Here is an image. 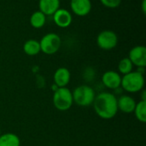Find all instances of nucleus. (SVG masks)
<instances>
[{"label": "nucleus", "instance_id": "aec40b11", "mask_svg": "<svg viewBox=\"0 0 146 146\" xmlns=\"http://www.w3.org/2000/svg\"><path fill=\"white\" fill-rule=\"evenodd\" d=\"M141 9H142L143 13L145 15L146 14V0H143V1H142V3H141Z\"/></svg>", "mask_w": 146, "mask_h": 146}, {"label": "nucleus", "instance_id": "39448f33", "mask_svg": "<svg viewBox=\"0 0 146 146\" xmlns=\"http://www.w3.org/2000/svg\"><path fill=\"white\" fill-rule=\"evenodd\" d=\"M39 44L41 52L45 54L51 55L56 53L60 49L62 40L58 34L55 33H49L42 37Z\"/></svg>", "mask_w": 146, "mask_h": 146}, {"label": "nucleus", "instance_id": "f257e3e1", "mask_svg": "<svg viewBox=\"0 0 146 146\" xmlns=\"http://www.w3.org/2000/svg\"><path fill=\"white\" fill-rule=\"evenodd\" d=\"M95 113L104 120L113 119L117 112V98L110 92H102L95 96L92 103Z\"/></svg>", "mask_w": 146, "mask_h": 146}, {"label": "nucleus", "instance_id": "7ed1b4c3", "mask_svg": "<svg viewBox=\"0 0 146 146\" xmlns=\"http://www.w3.org/2000/svg\"><path fill=\"white\" fill-rule=\"evenodd\" d=\"M73 101L78 106L89 107L92 105L96 94L94 89L89 85H80L72 92Z\"/></svg>", "mask_w": 146, "mask_h": 146}, {"label": "nucleus", "instance_id": "9b49d317", "mask_svg": "<svg viewBox=\"0 0 146 146\" xmlns=\"http://www.w3.org/2000/svg\"><path fill=\"white\" fill-rule=\"evenodd\" d=\"M54 84L58 88H64L69 83L71 79V74L68 69L65 67L58 68L54 73Z\"/></svg>", "mask_w": 146, "mask_h": 146}, {"label": "nucleus", "instance_id": "6e6552de", "mask_svg": "<svg viewBox=\"0 0 146 146\" xmlns=\"http://www.w3.org/2000/svg\"><path fill=\"white\" fill-rule=\"evenodd\" d=\"M103 84L110 89H116L121 87V76L115 71H107L102 76Z\"/></svg>", "mask_w": 146, "mask_h": 146}, {"label": "nucleus", "instance_id": "1a4fd4ad", "mask_svg": "<svg viewBox=\"0 0 146 146\" xmlns=\"http://www.w3.org/2000/svg\"><path fill=\"white\" fill-rule=\"evenodd\" d=\"M53 21L57 27L66 28L71 25L73 17L70 11H68V9H58L53 14Z\"/></svg>", "mask_w": 146, "mask_h": 146}, {"label": "nucleus", "instance_id": "412c9836", "mask_svg": "<svg viewBox=\"0 0 146 146\" xmlns=\"http://www.w3.org/2000/svg\"><path fill=\"white\" fill-rule=\"evenodd\" d=\"M2 134H1V129H0V136H1Z\"/></svg>", "mask_w": 146, "mask_h": 146}, {"label": "nucleus", "instance_id": "ddd939ff", "mask_svg": "<svg viewBox=\"0 0 146 146\" xmlns=\"http://www.w3.org/2000/svg\"><path fill=\"white\" fill-rule=\"evenodd\" d=\"M39 11L44 15H50L60 9V0H39Z\"/></svg>", "mask_w": 146, "mask_h": 146}, {"label": "nucleus", "instance_id": "a211bd4d", "mask_svg": "<svg viewBox=\"0 0 146 146\" xmlns=\"http://www.w3.org/2000/svg\"><path fill=\"white\" fill-rule=\"evenodd\" d=\"M133 68V65L132 64V62L128 58L122 59L118 64V71L121 74H123V76L132 72Z\"/></svg>", "mask_w": 146, "mask_h": 146}, {"label": "nucleus", "instance_id": "0eeeda50", "mask_svg": "<svg viewBox=\"0 0 146 146\" xmlns=\"http://www.w3.org/2000/svg\"><path fill=\"white\" fill-rule=\"evenodd\" d=\"M128 59L133 65L139 68H145L146 66V47L145 46L133 47L129 52Z\"/></svg>", "mask_w": 146, "mask_h": 146}, {"label": "nucleus", "instance_id": "6ab92c4d", "mask_svg": "<svg viewBox=\"0 0 146 146\" xmlns=\"http://www.w3.org/2000/svg\"><path fill=\"white\" fill-rule=\"evenodd\" d=\"M101 3L110 9H115L120 6L121 0H100Z\"/></svg>", "mask_w": 146, "mask_h": 146}, {"label": "nucleus", "instance_id": "4468645a", "mask_svg": "<svg viewBox=\"0 0 146 146\" xmlns=\"http://www.w3.org/2000/svg\"><path fill=\"white\" fill-rule=\"evenodd\" d=\"M23 51L28 56H35L41 52L39 41L33 39L27 40L23 45Z\"/></svg>", "mask_w": 146, "mask_h": 146}, {"label": "nucleus", "instance_id": "2eb2a0df", "mask_svg": "<svg viewBox=\"0 0 146 146\" xmlns=\"http://www.w3.org/2000/svg\"><path fill=\"white\" fill-rule=\"evenodd\" d=\"M20 138L12 133H4L0 136V146H20Z\"/></svg>", "mask_w": 146, "mask_h": 146}, {"label": "nucleus", "instance_id": "dca6fc26", "mask_svg": "<svg viewBox=\"0 0 146 146\" xmlns=\"http://www.w3.org/2000/svg\"><path fill=\"white\" fill-rule=\"evenodd\" d=\"M30 24L34 28H41L44 26L46 22V15L39 10L34 11L30 16Z\"/></svg>", "mask_w": 146, "mask_h": 146}, {"label": "nucleus", "instance_id": "423d86ee", "mask_svg": "<svg viewBox=\"0 0 146 146\" xmlns=\"http://www.w3.org/2000/svg\"><path fill=\"white\" fill-rule=\"evenodd\" d=\"M97 44L103 50H112L118 44L117 34L112 30H104L97 37Z\"/></svg>", "mask_w": 146, "mask_h": 146}, {"label": "nucleus", "instance_id": "f03ea898", "mask_svg": "<svg viewBox=\"0 0 146 146\" xmlns=\"http://www.w3.org/2000/svg\"><path fill=\"white\" fill-rule=\"evenodd\" d=\"M121 86L124 90L129 93H137L141 91L145 87L144 74L136 71H132L121 77Z\"/></svg>", "mask_w": 146, "mask_h": 146}, {"label": "nucleus", "instance_id": "20e7f679", "mask_svg": "<svg viewBox=\"0 0 146 146\" xmlns=\"http://www.w3.org/2000/svg\"><path fill=\"white\" fill-rule=\"evenodd\" d=\"M73 103L74 101L72 92L67 87L58 88L56 91H54L53 104L57 110L67 111L72 107Z\"/></svg>", "mask_w": 146, "mask_h": 146}, {"label": "nucleus", "instance_id": "f8f14e48", "mask_svg": "<svg viewBox=\"0 0 146 146\" xmlns=\"http://www.w3.org/2000/svg\"><path fill=\"white\" fill-rule=\"evenodd\" d=\"M136 103L137 102H135V100L130 96H121L119 99H117L118 111L120 110L124 114H132L134 111Z\"/></svg>", "mask_w": 146, "mask_h": 146}, {"label": "nucleus", "instance_id": "f3484780", "mask_svg": "<svg viewBox=\"0 0 146 146\" xmlns=\"http://www.w3.org/2000/svg\"><path fill=\"white\" fill-rule=\"evenodd\" d=\"M135 117L137 120L142 123H145L146 121V102L140 101L136 103V107L133 111Z\"/></svg>", "mask_w": 146, "mask_h": 146}, {"label": "nucleus", "instance_id": "9d476101", "mask_svg": "<svg viewBox=\"0 0 146 146\" xmlns=\"http://www.w3.org/2000/svg\"><path fill=\"white\" fill-rule=\"evenodd\" d=\"M70 8L76 15L85 16L92 10V2L91 0H71Z\"/></svg>", "mask_w": 146, "mask_h": 146}]
</instances>
